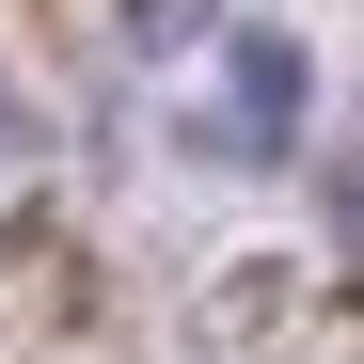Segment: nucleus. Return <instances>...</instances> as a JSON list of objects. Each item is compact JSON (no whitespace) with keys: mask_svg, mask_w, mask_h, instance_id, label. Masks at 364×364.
Wrapping results in <instances>:
<instances>
[{"mask_svg":"<svg viewBox=\"0 0 364 364\" xmlns=\"http://www.w3.org/2000/svg\"><path fill=\"white\" fill-rule=\"evenodd\" d=\"M285 127H301V48H285V32H237L206 143H222V159H285Z\"/></svg>","mask_w":364,"mask_h":364,"instance_id":"nucleus-1","label":"nucleus"},{"mask_svg":"<svg viewBox=\"0 0 364 364\" xmlns=\"http://www.w3.org/2000/svg\"><path fill=\"white\" fill-rule=\"evenodd\" d=\"M127 32H143V48H191V32H206V0H127Z\"/></svg>","mask_w":364,"mask_h":364,"instance_id":"nucleus-2","label":"nucleus"}]
</instances>
